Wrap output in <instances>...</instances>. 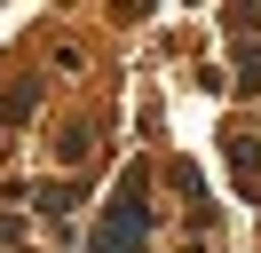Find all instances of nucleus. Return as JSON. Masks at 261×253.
I'll return each mask as SVG.
<instances>
[{
    "mask_svg": "<svg viewBox=\"0 0 261 253\" xmlns=\"http://www.w3.org/2000/svg\"><path fill=\"white\" fill-rule=\"evenodd\" d=\"M143 245H150V198H143V174H127V190H119V206L95 221L87 253H143Z\"/></svg>",
    "mask_w": 261,
    "mask_h": 253,
    "instance_id": "1",
    "label": "nucleus"
},
{
    "mask_svg": "<svg viewBox=\"0 0 261 253\" xmlns=\"http://www.w3.org/2000/svg\"><path fill=\"white\" fill-rule=\"evenodd\" d=\"M229 174H238L245 198L261 190V142H253V135H229Z\"/></svg>",
    "mask_w": 261,
    "mask_h": 253,
    "instance_id": "2",
    "label": "nucleus"
},
{
    "mask_svg": "<svg viewBox=\"0 0 261 253\" xmlns=\"http://www.w3.org/2000/svg\"><path fill=\"white\" fill-rule=\"evenodd\" d=\"M40 206H48V214H71V206H80V182H48V190H40Z\"/></svg>",
    "mask_w": 261,
    "mask_h": 253,
    "instance_id": "3",
    "label": "nucleus"
},
{
    "mask_svg": "<svg viewBox=\"0 0 261 253\" xmlns=\"http://www.w3.org/2000/svg\"><path fill=\"white\" fill-rule=\"evenodd\" d=\"M238 87H261V47H253V56L238 63Z\"/></svg>",
    "mask_w": 261,
    "mask_h": 253,
    "instance_id": "4",
    "label": "nucleus"
}]
</instances>
